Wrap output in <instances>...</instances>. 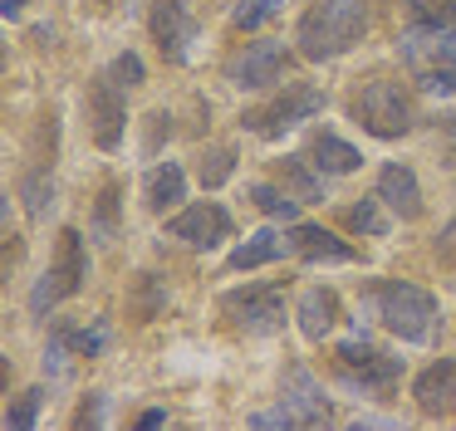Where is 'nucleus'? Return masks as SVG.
I'll list each match as a JSON object with an SVG mask.
<instances>
[{"label": "nucleus", "mask_w": 456, "mask_h": 431, "mask_svg": "<svg viewBox=\"0 0 456 431\" xmlns=\"http://www.w3.org/2000/svg\"><path fill=\"white\" fill-rule=\"evenodd\" d=\"M417 84L427 88L432 98H452L456 94V64H436V69H422L417 74Z\"/></svg>", "instance_id": "a878e982"}, {"label": "nucleus", "mask_w": 456, "mask_h": 431, "mask_svg": "<svg viewBox=\"0 0 456 431\" xmlns=\"http://www.w3.org/2000/svg\"><path fill=\"white\" fill-rule=\"evenodd\" d=\"M20 10H25V0H0V15H5V20H15Z\"/></svg>", "instance_id": "72a5a7b5"}, {"label": "nucleus", "mask_w": 456, "mask_h": 431, "mask_svg": "<svg viewBox=\"0 0 456 431\" xmlns=\"http://www.w3.org/2000/svg\"><path fill=\"white\" fill-rule=\"evenodd\" d=\"M383 196H363L358 206H348V225L358 235H387V216H383Z\"/></svg>", "instance_id": "5701e85b"}, {"label": "nucleus", "mask_w": 456, "mask_h": 431, "mask_svg": "<svg viewBox=\"0 0 456 431\" xmlns=\"http://www.w3.org/2000/svg\"><path fill=\"white\" fill-rule=\"evenodd\" d=\"M368 35V10L363 0H324L314 5L295 29V45L309 64H324V59H338Z\"/></svg>", "instance_id": "f03ea898"}, {"label": "nucleus", "mask_w": 456, "mask_h": 431, "mask_svg": "<svg viewBox=\"0 0 456 431\" xmlns=\"http://www.w3.org/2000/svg\"><path fill=\"white\" fill-rule=\"evenodd\" d=\"M275 10H285V0H246V5L236 10V25L240 29H256L260 20H270Z\"/></svg>", "instance_id": "bb28decb"}, {"label": "nucleus", "mask_w": 456, "mask_h": 431, "mask_svg": "<svg viewBox=\"0 0 456 431\" xmlns=\"http://www.w3.org/2000/svg\"><path fill=\"white\" fill-rule=\"evenodd\" d=\"M250 201H256L265 216H275V221H295V216H299V201H295V196L280 191V186H270V182H256V186H250Z\"/></svg>", "instance_id": "4be33fe9"}, {"label": "nucleus", "mask_w": 456, "mask_h": 431, "mask_svg": "<svg viewBox=\"0 0 456 431\" xmlns=\"http://www.w3.org/2000/svg\"><path fill=\"white\" fill-rule=\"evenodd\" d=\"M152 39L167 64H187L191 39H197V20H191L187 0H152Z\"/></svg>", "instance_id": "6e6552de"}, {"label": "nucleus", "mask_w": 456, "mask_h": 431, "mask_svg": "<svg viewBox=\"0 0 456 431\" xmlns=\"http://www.w3.org/2000/svg\"><path fill=\"white\" fill-rule=\"evenodd\" d=\"M69 343H74V348H79V353H99L103 348V343H109V333H103V329H79V333H69Z\"/></svg>", "instance_id": "7c9ffc66"}, {"label": "nucleus", "mask_w": 456, "mask_h": 431, "mask_svg": "<svg viewBox=\"0 0 456 431\" xmlns=\"http://www.w3.org/2000/svg\"><path fill=\"white\" fill-rule=\"evenodd\" d=\"M309 162L319 167L324 176H348V172H358V147H348L344 137H334V133H314V142H309Z\"/></svg>", "instance_id": "f3484780"}, {"label": "nucleus", "mask_w": 456, "mask_h": 431, "mask_svg": "<svg viewBox=\"0 0 456 431\" xmlns=\"http://www.w3.org/2000/svg\"><path fill=\"white\" fill-rule=\"evenodd\" d=\"M417 25H456V5L452 0H427V5H417Z\"/></svg>", "instance_id": "cd10ccee"}, {"label": "nucleus", "mask_w": 456, "mask_h": 431, "mask_svg": "<svg viewBox=\"0 0 456 431\" xmlns=\"http://www.w3.org/2000/svg\"><path fill=\"white\" fill-rule=\"evenodd\" d=\"M436 260H442V264H456V221L446 225L442 235H436Z\"/></svg>", "instance_id": "2f4dec72"}, {"label": "nucleus", "mask_w": 456, "mask_h": 431, "mask_svg": "<svg viewBox=\"0 0 456 431\" xmlns=\"http://www.w3.org/2000/svg\"><path fill=\"white\" fill-rule=\"evenodd\" d=\"M412 397L427 417H452L456 411V358H436L432 368L417 372Z\"/></svg>", "instance_id": "ddd939ff"}, {"label": "nucleus", "mask_w": 456, "mask_h": 431, "mask_svg": "<svg viewBox=\"0 0 456 431\" xmlns=\"http://www.w3.org/2000/svg\"><path fill=\"white\" fill-rule=\"evenodd\" d=\"M363 309L383 323L387 333H397L403 343H432L436 338V299L422 289V284H407V280H378L368 284L363 294Z\"/></svg>", "instance_id": "f257e3e1"}, {"label": "nucleus", "mask_w": 456, "mask_h": 431, "mask_svg": "<svg viewBox=\"0 0 456 431\" xmlns=\"http://www.w3.org/2000/svg\"><path fill=\"white\" fill-rule=\"evenodd\" d=\"M89 123H94V142H99L103 152H113V147L123 142L128 103H123V94H118L113 78H94V88H89Z\"/></svg>", "instance_id": "9d476101"}, {"label": "nucleus", "mask_w": 456, "mask_h": 431, "mask_svg": "<svg viewBox=\"0 0 456 431\" xmlns=\"http://www.w3.org/2000/svg\"><path fill=\"white\" fill-rule=\"evenodd\" d=\"M338 368H344V382H348V387L393 392L403 362L387 358V353H378L373 343H363V338H348V343H338Z\"/></svg>", "instance_id": "39448f33"}, {"label": "nucleus", "mask_w": 456, "mask_h": 431, "mask_svg": "<svg viewBox=\"0 0 456 431\" xmlns=\"http://www.w3.org/2000/svg\"><path fill=\"white\" fill-rule=\"evenodd\" d=\"M309 167H314V162H305V157H285V162H280L285 191L295 196V201H324V182H319Z\"/></svg>", "instance_id": "aec40b11"}, {"label": "nucleus", "mask_w": 456, "mask_h": 431, "mask_svg": "<svg viewBox=\"0 0 456 431\" xmlns=\"http://www.w3.org/2000/svg\"><path fill=\"white\" fill-rule=\"evenodd\" d=\"M221 309H226V319L236 323V329L246 333H275L285 329V294L275 289V284H256V289H236L221 299Z\"/></svg>", "instance_id": "423d86ee"}, {"label": "nucleus", "mask_w": 456, "mask_h": 431, "mask_svg": "<svg viewBox=\"0 0 456 431\" xmlns=\"http://www.w3.org/2000/svg\"><path fill=\"white\" fill-rule=\"evenodd\" d=\"M280 402H285V407H295L299 427H324V421H329V397H324V387L314 382V372H309L305 362H289V368H285Z\"/></svg>", "instance_id": "9b49d317"}, {"label": "nucleus", "mask_w": 456, "mask_h": 431, "mask_svg": "<svg viewBox=\"0 0 456 431\" xmlns=\"http://www.w3.org/2000/svg\"><path fill=\"white\" fill-rule=\"evenodd\" d=\"M319 108H324V94H319L314 84H285V94H280L275 103L260 108V113H250V127H256L260 137H285L289 127H299L305 118H314Z\"/></svg>", "instance_id": "0eeeda50"}, {"label": "nucleus", "mask_w": 456, "mask_h": 431, "mask_svg": "<svg viewBox=\"0 0 456 431\" xmlns=\"http://www.w3.org/2000/svg\"><path fill=\"white\" fill-rule=\"evenodd\" d=\"M177 201H187V176H182V167L177 162L152 167V176H148V206H152V211H172Z\"/></svg>", "instance_id": "6ab92c4d"}, {"label": "nucleus", "mask_w": 456, "mask_h": 431, "mask_svg": "<svg viewBox=\"0 0 456 431\" xmlns=\"http://www.w3.org/2000/svg\"><path fill=\"white\" fill-rule=\"evenodd\" d=\"M299 329H305V338H329V333H334V323H338V294L334 289H324V284H319V289H305L299 294Z\"/></svg>", "instance_id": "2eb2a0df"}, {"label": "nucleus", "mask_w": 456, "mask_h": 431, "mask_svg": "<svg viewBox=\"0 0 456 431\" xmlns=\"http://www.w3.org/2000/svg\"><path fill=\"white\" fill-rule=\"evenodd\" d=\"M280 69H285V45L256 39V45H246V54L231 64V84L236 88H270V84H280Z\"/></svg>", "instance_id": "f8f14e48"}, {"label": "nucleus", "mask_w": 456, "mask_h": 431, "mask_svg": "<svg viewBox=\"0 0 456 431\" xmlns=\"http://www.w3.org/2000/svg\"><path fill=\"white\" fill-rule=\"evenodd\" d=\"M167 231L177 235V240L197 245V250H216L221 240H231V216H226V206H216V201H191L187 211H177L167 221Z\"/></svg>", "instance_id": "1a4fd4ad"}, {"label": "nucleus", "mask_w": 456, "mask_h": 431, "mask_svg": "<svg viewBox=\"0 0 456 431\" xmlns=\"http://www.w3.org/2000/svg\"><path fill=\"white\" fill-rule=\"evenodd\" d=\"M378 196H383V206H393V216H403V221H417V216H422V186H417V172L403 162H387L383 172H378Z\"/></svg>", "instance_id": "4468645a"}, {"label": "nucleus", "mask_w": 456, "mask_h": 431, "mask_svg": "<svg viewBox=\"0 0 456 431\" xmlns=\"http://www.w3.org/2000/svg\"><path fill=\"white\" fill-rule=\"evenodd\" d=\"M231 172H236V152H231V147H211V152L201 157V186H207V191L226 186Z\"/></svg>", "instance_id": "b1692460"}, {"label": "nucleus", "mask_w": 456, "mask_h": 431, "mask_svg": "<svg viewBox=\"0 0 456 431\" xmlns=\"http://www.w3.org/2000/svg\"><path fill=\"white\" fill-rule=\"evenodd\" d=\"M113 78H123V84L133 88V84H142V78H148V69H142V59L128 49V54H118V59H113Z\"/></svg>", "instance_id": "c85d7f7f"}, {"label": "nucleus", "mask_w": 456, "mask_h": 431, "mask_svg": "<svg viewBox=\"0 0 456 431\" xmlns=\"http://www.w3.org/2000/svg\"><path fill=\"white\" fill-rule=\"evenodd\" d=\"M40 402H45L40 387H30L20 402H11V411H5V431H30L35 417H40Z\"/></svg>", "instance_id": "393cba45"}, {"label": "nucleus", "mask_w": 456, "mask_h": 431, "mask_svg": "<svg viewBox=\"0 0 456 431\" xmlns=\"http://www.w3.org/2000/svg\"><path fill=\"white\" fill-rule=\"evenodd\" d=\"M289 250L305 255V260H329V264H348V260H354V250H348L338 235L319 231V225H295V231H289Z\"/></svg>", "instance_id": "dca6fc26"}, {"label": "nucleus", "mask_w": 456, "mask_h": 431, "mask_svg": "<svg viewBox=\"0 0 456 431\" xmlns=\"http://www.w3.org/2000/svg\"><path fill=\"white\" fill-rule=\"evenodd\" d=\"M89 280V255H84V235L79 231H64L60 235V260L50 264V274H45L40 284H35L30 294V309L35 313H50L60 299H69V294H79V284Z\"/></svg>", "instance_id": "20e7f679"}, {"label": "nucleus", "mask_w": 456, "mask_h": 431, "mask_svg": "<svg viewBox=\"0 0 456 431\" xmlns=\"http://www.w3.org/2000/svg\"><path fill=\"white\" fill-rule=\"evenodd\" d=\"M20 201H25V211H30L35 221H40V216L54 206V176L45 172V167L25 172V182H20Z\"/></svg>", "instance_id": "412c9836"}, {"label": "nucleus", "mask_w": 456, "mask_h": 431, "mask_svg": "<svg viewBox=\"0 0 456 431\" xmlns=\"http://www.w3.org/2000/svg\"><path fill=\"white\" fill-rule=\"evenodd\" d=\"M74 421H79V427H89V421H103V402H84Z\"/></svg>", "instance_id": "473e14b6"}, {"label": "nucleus", "mask_w": 456, "mask_h": 431, "mask_svg": "<svg viewBox=\"0 0 456 431\" xmlns=\"http://www.w3.org/2000/svg\"><path fill=\"white\" fill-rule=\"evenodd\" d=\"M250 427H299V417H295V407H285V402H280L275 411H256V417H250Z\"/></svg>", "instance_id": "c756f323"}, {"label": "nucleus", "mask_w": 456, "mask_h": 431, "mask_svg": "<svg viewBox=\"0 0 456 431\" xmlns=\"http://www.w3.org/2000/svg\"><path fill=\"white\" fill-rule=\"evenodd\" d=\"M348 113H354V123L373 137H403L407 127H412V98H407V88L393 84V78H373V84H363L354 94Z\"/></svg>", "instance_id": "7ed1b4c3"}, {"label": "nucleus", "mask_w": 456, "mask_h": 431, "mask_svg": "<svg viewBox=\"0 0 456 431\" xmlns=\"http://www.w3.org/2000/svg\"><path fill=\"white\" fill-rule=\"evenodd\" d=\"M289 250V240L280 231H256L250 240H240L236 250H231V270H260V264H270V260H280V255Z\"/></svg>", "instance_id": "a211bd4d"}]
</instances>
